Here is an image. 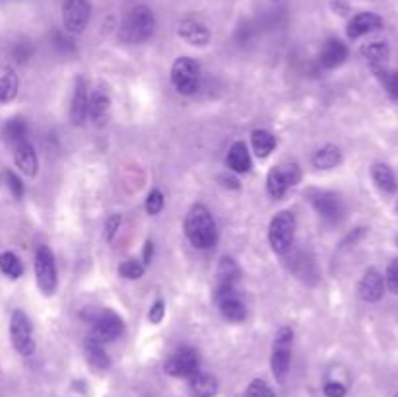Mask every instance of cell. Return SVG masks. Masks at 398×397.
I'll use <instances>...</instances> for the list:
<instances>
[{"instance_id": "39", "label": "cell", "mask_w": 398, "mask_h": 397, "mask_svg": "<svg viewBox=\"0 0 398 397\" xmlns=\"http://www.w3.org/2000/svg\"><path fill=\"white\" fill-rule=\"evenodd\" d=\"M163 316H165V304H163V300H156L152 304L150 311H148V320L153 325H160L161 321H163Z\"/></svg>"}, {"instance_id": "6", "label": "cell", "mask_w": 398, "mask_h": 397, "mask_svg": "<svg viewBox=\"0 0 398 397\" xmlns=\"http://www.w3.org/2000/svg\"><path fill=\"white\" fill-rule=\"evenodd\" d=\"M171 80L173 86L177 88L179 94L191 95L195 94L200 84V67L195 59L191 57H181L175 61L171 69Z\"/></svg>"}, {"instance_id": "22", "label": "cell", "mask_w": 398, "mask_h": 397, "mask_svg": "<svg viewBox=\"0 0 398 397\" xmlns=\"http://www.w3.org/2000/svg\"><path fill=\"white\" fill-rule=\"evenodd\" d=\"M109 107H111V100L107 92L103 90H95L92 95H90V104H88V117L92 119L93 123L102 125L107 115H109Z\"/></svg>"}, {"instance_id": "43", "label": "cell", "mask_w": 398, "mask_h": 397, "mask_svg": "<svg viewBox=\"0 0 398 397\" xmlns=\"http://www.w3.org/2000/svg\"><path fill=\"white\" fill-rule=\"evenodd\" d=\"M152 257H153V243L152 242H146V245H144V265H148L150 261H152Z\"/></svg>"}, {"instance_id": "5", "label": "cell", "mask_w": 398, "mask_h": 397, "mask_svg": "<svg viewBox=\"0 0 398 397\" xmlns=\"http://www.w3.org/2000/svg\"><path fill=\"white\" fill-rule=\"evenodd\" d=\"M88 318H90L93 325L92 337H95L102 343H109V341L119 339L123 335V331H125V323L121 320V316L115 314L113 310H109V308H105V310H92Z\"/></svg>"}, {"instance_id": "36", "label": "cell", "mask_w": 398, "mask_h": 397, "mask_svg": "<svg viewBox=\"0 0 398 397\" xmlns=\"http://www.w3.org/2000/svg\"><path fill=\"white\" fill-rule=\"evenodd\" d=\"M163 208V193L160 189H152L148 193V198H146V210L148 215H158Z\"/></svg>"}, {"instance_id": "38", "label": "cell", "mask_w": 398, "mask_h": 397, "mask_svg": "<svg viewBox=\"0 0 398 397\" xmlns=\"http://www.w3.org/2000/svg\"><path fill=\"white\" fill-rule=\"evenodd\" d=\"M385 286H387L392 294H398V260L390 261V265L387 267Z\"/></svg>"}, {"instance_id": "33", "label": "cell", "mask_w": 398, "mask_h": 397, "mask_svg": "<svg viewBox=\"0 0 398 397\" xmlns=\"http://www.w3.org/2000/svg\"><path fill=\"white\" fill-rule=\"evenodd\" d=\"M375 72H377L379 78H381L383 86L387 90V94H389L392 100H397L398 102V70L387 72V70L383 69H375Z\"/></svg>"}, {"instance_id": "24", "label": "cell", "mask_w": 398, "mask_h": 397, "mask_svg": "<svg viewBox=\"0 0 398 397\" xmlns=\"http://www.w3.org/2000/svg\"><path fill=\"white\" fill-rule=\"evenodd\" d=\"M228 166L231 172L247 173L251 170V156L245 142H235L228 152Z\"/></svg>"}, {"instance_id": "8", "label": "cell", "mask_w": 398, "mask_h": 397, "mask_svg": "<svg viewBox=\"0 0 398 397\" xmlns=\"http://www.w3.org/2000/svg\"><path fill=\"white\" fill-rule=\"evenodd\" d=\"M35 278L43 294L51 296L57 290V265L49 245H39L35 251Z\"/></svg>"}, {"instance_id": "46", "label": "cell", "mask_w": 398, "mask_h": 397, "mask_svg": "<svg viewBox=\"0 0 398 397\" xmlns=\"http://www.w3.org/2000/svg\"><path fill=\"white\" fill-rule=\"evenodd\" d=\"M397 397H398V396H397Z\"/></svg>"}, {"instance_id": "31", "label": "cell", "mask_w": 398, "mask_h": 397, "mask_svg": "<svg viewBox=\"0 0 398 397\" xmlns=\"http://www.w3.org/2000/svg\"><path fill=\"white\" fill-rule=\"evenodd\" d=\"M2 135L4 138L8 140L10 144L14 147L18 142H22V140H27V125L24 119H20V117H14V119H10L6 125H4V130H2Z\"/></svg>"}, {"instance_id": "9", "label": "cell", "mask_w": 398, "mask_h": 397, "mask_svg": "<svg viewBox=\"0 0 398 397\" xmlns=\"http://www.w3.org/2000/svg\"><path fill=\"white\" fill-rule=\"evenodd\" d=\"M92 16L90 0H64L62 2V22L68 34H82Z\"/></svg>"}, {"instance_id": "23", "label": "cell", "mask_w": 398, "mask_h": 397, "mask_svg": "<svg viewBox=\"0 0 398 397\" xmlns=\"http://www.w3.org/2000/svg\"><path fill=\"white\" fill-rule=\"evenodd\" d=\"M191 393L193 397H214L218 393V382L210 374H203V372H196L191 378Z\"/></svg>"}, {"instance_id": "13", "label": "cell", "mask_w": 398, "mask_h": 397, "mask_svg": "<svg viewBox=\"0 0 398 397\" xmlns=\"http://www.w3.org/2000/svg\"><path fill=\"white\" fill-rule=\"evenodd\" d=\"M216 302L220 306L221 316L228 321H243L247 318V308L243 300L239 298L235 288H226V290H216Z\"/></svg>"}, {"instance_id": "35", "label": "cell", "mask_w": 398, "mask_h": 397, "mask_svg": "<svg viewBox=\"0 0 398 397\" xmlns=\"http://www.w3.org/2000/svg\"><path fill=\"white\" fill-rule=\"evenodd\" d=\"M245 397H274V391L264 380H253L247 388Z\"/></svg>"}, {"instance_id": "19", "label": "cell", "mask_w": 398, "mask_h": 397, "mask_svg": "<svg viewBox=\"0 0 398 397\" xmlns=\"http://www.w3.org/2000/svg\"><path fill=\"white\" fill-rule=\"evenodd\" d=\"M177 34L181 39H185L186 43L195 45V47H204V45L210 41V32L208 27L195 22V20H185L181 26H179Z\"/></svg>"}, {"instance_id": "17", "label": "cell", "mask_w": 398, "mask_h": 397, "mask_svg": "<svg viewBox=\"0 0 398 397\" xmlns=\"http://www.w3.org/2000/svg\"><path fill=\"white\" fill-rule=\"evenodd\" d=\"M14 162H16V168H20V172L26 173L27 177H34L37 173L39 162H37L34 144L29 140H22L14 144Z\"/></svg>"}, {"instance_id": "4", "label": "cell", "mask_w": 398, "mask_h": 397, "mask_svg": "<svg viewBox=\"0 0 398 397\" xmlns=\"http://www.w3.org/2000/svg\"><path fill=\"white\" fill-rule=\"evenodd\" d=\"M291 343H294V331L289 328H280L276 337H274V345H272L270 366L272 374L278 382L286 378L291 363Z\"/></svg>"}, {"instance_id": "15", "label": "cell", "mask_w": 398, "mask_h": 397, "mask_svg": "<svg viewBox=\"0 0 398 397\" xmlns=\"http://www.w3.org/2000/svg\"><path fill=\"white\" fill-rule=\"evenodd\" d=\"M383 27V18L375 12H359L356 16L348 22V37L350 39H357L362 35H367L375 32V29H381Z\"/></svg>"}, {"instance_id": "3", "label": "cell", "mask_w": 398, "mask_h": 397, "mask_svg": "<svg viewBox=\"0 0 398 397\" xmlns=\"http://www.w3.org/2000/svg\"><path fill=\"white\" fill-rule=\"evenodd\" d=\"M296 236V216L289 210H282L272 218L270 228H268V240H270L272 250L276 253H286L294 243Z\"/></svg>"}, {"instance_id": "30", "label": "cell", "mask_w": 398, "mask_h": 397, "mask_svg": "<svg viewBox=\"0 0 398 397\" xmlns=\"http://www.w3.org/2000/svg\"><path fill=\"white\" fill-rule=\"evenodd\" d=\"M0 273L6 275L8 278H20L24 275V265H22V261L16 253H12V251L0 253Z\"/></svg>"}, {"instance_id": "26", "label": "cell", "mask_w": 398, "mask_h": 397, "mask_svg": "<svg viewBox=\"0 0 398 397\" xmlns=\"http://www.w3.org/2000/svg\"><path fill=\"white\" fill-rule=\"evenodd\" d=\"M371 177H373V182L377 183L383 191H387V193H394V191L398 189L397 175H394V172H392L387 164L373 166Z\"/></svg>"}, {"instance_id": "7", "label": "cell", "mask_w": 398, "mask_h": 397, "mask_svg": "<svg viewBox=\"0 0 398 397\" xmlns=\"http://www.w3.org/2000/svg\"><path fill=\"white\" fill-rule=\"evenodd\" d=\"M10 339L12 345L22 356H32L35 351L34 328L32 321L22 310H16L10 318Z\"/></svg>"}, {"instance_id": "11", "label": "cell", "mask_w": 398, "mask_h": 397, "mask_svg": "<svg viewBox=\"0 0 398 397\" xmlns=\"http://www.w3.org/2000/svg\"><path fill=\"white\" fill-rule=\"evenodd\" d=\"M165 372L175 378H191L198 372V354L191 346H181L165 361Z\"/></svg>"}, {"instance_id": "34", "label": "cell", "mask_w": 398, "mask_h": 397, "mask_svg": "<svg viewBox=\"0 0 398 397\" xmlns=\"http://www.w3.org/2000/svg\"><path fill=\"white\" fill-rule=\"evenodd\" d=\"M144 271L146 265L142 261L128 260L119 267V275L125 276V278H130V281H135V278H140V276L144 275Z\"/></svg>"}, {"instance_id": "2", "label": "cell", "mask_w": 398, "mask_h": 397, "mask_svg": "<svg viewBox=\"0 0 398 397\" xmlns=\"http://www.w3.org/2000/svg\"><path fill=\"white\" fill-rule=\"evenodd\" d=\"M185 234L188 242L198 250H210L218 242V230L210 210L204 205H195L186 213Z\"/></svg>"}, {"instance_id": "37", "label": "cell", "mask_w": 398, "mask_h": 397, "mask_svg": "<svg viewBox=\"0 0 398 397\" xmlns=\"http://www.w3.org/2000/svg\"><path fill=\"white\" fill-rule=\"evenodd\" d=\"M4 182H6V187L10 189V193H12V197L16 198H22V195H24V183H22V180L18 177L16 173L14 172H4Z\"/></svg>"}, {"instance_id": "28", "label": "cell", "mask_w": 398, "mask_h": 397, "mask_svg": "<svg viewBox=\"0 0 398 397\" xmlns=\"http://www.w3.org/2000/svg\"><path fill=\"white\" fill-rule=\"evenodd\" d=\"M251 140H253L254 154L259 156V158H266V156H270L272 150L276 148V137L264 129L253 130Z\"/></svg>"}, {"instance_id": "29", "label": "cell", "mask_w": 398, "mask_h": 397, "mask_svg": "<svg viewBox=\"0 0 398 397\" xmlns=\"http://www.w3.org/2000/svg\"><path fill=\"white\" fill-rule=\"evenodd\" d=\"M362 55L371 62L373 69H381V65L389 59V45L385 41H373L362 47Z\"/></svg>"}, {"instance_id": "18", "label": "cell", "mask_w": 398, "mask_h": 397, "mask_svg": "<svg viewBox=\"0 0 398 397\" xmlns=\"http://www.w3.org/2000/svg\"><path fill=\"white\" fill-rule=\"evenodd\" d=\"M348 59V47L340 39H329L319 53V62L324 69H336Z\"/></svg>"}, {"instance_id": "25", "label": "cell", "mask_w": 398, "mask_h": 397, "mask_svg": "<svg viewBox=\"0 0 398 397\" xmlns=\"http://www.w3.org/2000/svg\"><path fill=\"white\" fill-rule=\"evenodd\" d=\"M289 269L297 275V278L306 281V283H315L317 281V267H315L313 260L306 255V253H296L291 257V263H289Z\"/></svg>"}, {"instance_id": "44", "label": "cell", "mask_w": 398, "mask_h": 397, "mask_svg": "<svg viewBox=\"0 0 398 397\" xmlns=\"http://www.w3.org/2000/svg\"><path fill=\"white\" fill-rule=\"evenodd\" d=\"M220 180H221V182H224V185H226V187H231V189H238V187H239V182H238V180H235V177H228V175H221Z\"/></svg>"}, {"instance_id": "32", "label": "cell", "mask_w": 398, "mask_h": 397, "mask_svg": "<svg viewBox=\"0 0 398 397\" xmlns=\"http://www.w3.org/2000/svg\"><path fill=\"white\" fill-rule=\"evenodd\" d=\"M18 88H20V82L14 72L2 74L0 76V104H10L18 95Z\"/></svg>"}, {"instance_id": "27", "label": "cell", "mask_w": 398, "mask_h": 397, "mask_svg": "<svg viewBox=\"0 0 398 397\" xmlns=\"http://www.w3.org/2000/svg\"><path fill=\"white\" fill-rule=\"evenodd\" d=\"M340 162H342L340 148L331 147V144L321 148V150H317L313 156V164L315 168H319V170H332V168H336Z\"/></svg>"}, {"instance_id": "16", "label": "cell", "mask_w": 398, "mask_h": 397, "mask_svg": "<svg viewBox=\"0 0 398 397\" xmlns=\"http://www.w3.org/2000/svg\"><path fill=\"white\" fill-rule=\"evenodd\" d=\"M357 290H359L362 300L377 302V300H381L383 292H385V278H383L377 269H367Z\"/></svg>"}, {"instance_id": "42", "label": "cell", "mask_w": 398, "mask_h": 397, "mask_svg": "<svg viewBox=\"0 0 398 397\" xmlns=\"http://www.w3.org/2000/svg\"><path fill=\"white\" fill-rule=\"evenodd\" d=\"M29 55H32V47L26 43L22 45H16V49H14V57H16V61H26L29 59Z\"/></svg>"}, {"instance_id": "10", "label": "cell", "mask_w": 398, "mask_h": 397, "mask_svg": "<svg viewBox=\"0 0 398 397\" xmlns=\"http://www.w3.org/2000/svg\"><path fill=\"white\" fill-rule=\"evenodd\" d=\"M301 180V172L296 164H286L272 168L266 180V189L272 198H282L286 195V191L289 187L297 185V182Z\"/></svg>"}, {"instance_id": "20", "label": "cell", "mask_w": 398, "mask_h": 397, "mask_svg": "<svg viewBox=\"0 0 398 397\" xmlns=\"http://www.w3.org/2000/svg\"><path fill=\"white\" fill-rule=\"evenodd\" d=\"M84 351H85V361H88L90 366H93L95 370H107L111 366L109 354L105 353L103 343L102 341H97L95 337L90 335L85 339Z\"/></svg>"}, {"instance_id": "45", "label": "cell", "mask_w": 398, "mask_h": 397, "mask_svg": "<svg viewBox=\"0 0 398 397\" xmlns=\"http://www.w3.org/2000/svg\"><path fill=\"white\" fill-rule=\"evenodd\" d=\"M332 8L336 10V14H346L348 4H346V2H342V0H340V2H332Z\"/></svg>"}, {"instance_id": "14", "label": "cell", "mask_w": 398, "mask_h": 397, "mask_svg": "<svg viewBox=\"0 0 398 397\" xmlns=\"http://www.w3.org/2000/svg\"><path fill=\"white\" fill-rule=\"evenodd\" d=\"M88 104H90V90L84 76H80L74 84V94L70 102V121L74 125H84L88 119Z\"/></svg>"}, {"instance_id": "40", "label": "cell", "mask_w": 398, "mask_h": 397, "mask_svg": "<svg viewBox=\"0 0 398 397\" xmlns=\"http://www.w3.org/2000/svg\"><path fill=\"white\" fill-rule=\"evenodd\" d=\"M121 226V216L119 215H113L107 218V222H105V238L107 240H113V236L117 234V230H119Z\"/></svg>"}, {"instance_id": "41", "label": "cell", "mask_w": 398, "mask_h": 397, "mask_svg": "<svg viewBox=\"0 0 398 397\" xmlns=\"http://www.w3.org/2000/svg\"><path fill=\"white\" fill-rule=\"evenodd\" d=\"M324 396L327 397H344L346 396V386H342L340 382H329L324 386Z\"/></svg>"}, {"instance_id": "21", "label": "cell", "mask_w": 398, "mask_h": 397, "mask_svg": "<svg viewBox=\"0 0 398 397\" xmlns=\"http://www.w3.org/2000/svg\"><path fill=\"white\" fill-rule=\"evenodd\" d=\"M239 278V267L231 257H221L218 271H216V290L235 288Z\"/></svg>"}, {"instance_id": "1", "label": "cell", "mask_w": 398, "mask_h": 397, "mask_svg": "<svg viewBox=\"0 0 398 397\" xmlns=\"http://www.w3.org/2000/svg\"><path fill=\"white\" fill-rule=\"evenodd\" d=\"M153 32H156V16L152 8H148L146 4H136L123 18L119 37L125 43L136 45L148 41Z\"/></svg>"}, {"instance_id": "12", "label": "cell", "mask_w": 398, "mask_h": 397, "mask_svg": "<svg viewBox=\"0 0 398 397\" xmlns=\"http://www.w3.org/2000/svg\"><path fill=\"white\" fill-rule=\"evenodd\" d=\"M309 198H311V205L315 210L329 222H338L342 215H344V205H342V198L332 191H319L313 189L309 191Z\"/></svg>"}]
</instances>
